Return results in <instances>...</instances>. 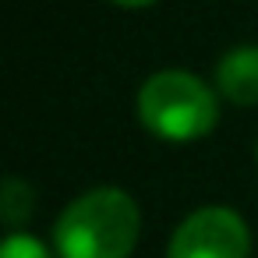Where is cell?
<instances>
[{"instance_id": "1", "label": "cell", "mask_w": 258, "mask_h": 258, "mask_svg": "<svg viewBox=\"0 0 258 258\" xmlns=\"http://www.w3.org/2000/svg\"><path fill=\"white\" fill-rule=\"evenodd\" d=\"M142 237V209L124 187L78 195L53 223L60 258H127Z\"/></svg>"}, {"instance_id": "2", "label": "cell", "mask_w": 258, "mask_h": 258, "mask_svg": "<svg viewBox=\"0 0 258 258\" xmlns=\"http://www.w3.org/2000/svg\"><path fill=\"white\" fill-rule=\"evenodd\" d=\"M138 120L159 142H198L219 124V96L191 71L170 68L138 89Z\"/></svg>"}, {"instance_id": "3", "label": "cell", "mask_w": 258, "mask_h": 258, "mask_svg": "<svg viewBox=\"0 0 258 258\" xmlns=\"http://www.w3.org/2000/svg\"><path fill=\"white\" fill-rule=\"evenodd\" d=\"M166 258H251V230L237 209L202 205L177 223Z\"/></svg>"}, {"instance_id": "4", "label": "cell", "mask_w": 258, "mask_h": 258, "mask_svg": "<svg viewBox=\"0 0 258 258\" xmlns=\"http://www.w3.org/2000/svg\"><path fill=\"white\" fill-rule=\"evenodd\" d=\"M216 89L233 106H258V46H233L216 64Z\"/></svg>"}, {"instance_id": "5", "label": "cell", "mask_w": 258, "mask_h": 258, "mask_svg": "<svg viewBox=\"0 0 258 258\" xmlns=\"http://www.w3.org/2000/svg\"><path fill=\"white\" fill-rule=\"evenodd\" d=\"M32 209H36L32 187L22 177H8L4 191H0V216H4V223L11 226V233H18V226L32 216Z\"/></svg>"}, {"instance_id": "6", "label": "cell", "mask_w": 258, "mask_h": 258, "mask_svg": "<svg viewBox=\"0 0 258 258\" xmlns=\"http://www.w3.org/2000/svg\"><path fill=\"white\" fill-rule=\"evenodd\" d=\"M0 258H53V254H50V247L39 237L18 230V233L4 237V244H0Z\"/></svg>"}, {"instance_id": "7", "label": "cell", "mask_w": 258, "mask_h": 258, "mask_svg": "<svg viewBox=\"0 0 258 258\" xmlns=\"http://www.w3.org/2000/svg\"><path fill=\"white\" fill-rule=\"evenodd\" d=\"M113 4H120V8H149V4H156V0H113Z\"/></svg>"}, {"instance_id": "8", "label": "cell", "mask_w": 258, "mask_h": 258, "mask_svg": "<svg viewBox=\"0 0 258 258\" xmlns=\"http://www.w3.org/2000/svg\"><path fill=\"white\" fill-rule=\"evenodd\" d=\"M254 159H258V149H254Z\"/></svg>"}]
</instances>
